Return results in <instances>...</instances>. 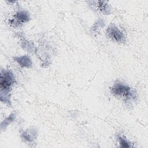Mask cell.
I'll return each mask as SVG.
<instances>
[{"mask_svg":"<svg viewBox=\"0 0 148 148\" xmlns=\"http://www.w3.org/2000/svg\"><path fill=\"white\" fill-rule=\"evenodd\" d=\"M111 91L113 95L117 97H121L126 99L135 98V93L131 90V88L121 83H115L112 87Z\"/></svg>","mask_w":148,"mask_h":148,"instance_id":"2","label":"cell"},{"mask_svg":"<svg viewBox=\"0 0 148 148\" xmlns=\"http://www.w3.org/2000/svg\"><path fill=\"white\" fill-rule=\"evenodd\" d=\"M99 8H100V9L104 12V11H105V12L106 13H108V8H107V4L104 1H99Z\"/></svg>","mask_w":148,"mask_h":148,"instance_id":"8","label":"cell"},{"mask_svg":"<svg viewBox=\"0 0 148 148\" xmlns=\"http://www.w3.org/2000/svg\"><path fill=\"white\" fill-rule=\"evenodd\" d=\"M14 59L21 66L29 68V67H31L32 66L31 60L27 56H20V57H14Z\"/></svg>","mask_w":148,"mask_h":148,"instance_id":"4","label":"cell"},{"mask_svg":"<svg viewBox=\"0 0 148 148\" xmlns=\"http://www.w3.org/2000/svg\"><path fill=\"white\" fill-rule=\"evenodd\" d=\"M107 34L110 38L117 42H124L125 41L124 34L114 25H112L109 27L107 29Z\"/></svg>","mask_w":148,"mask_h":148,"instance_id":"3","label":"cell"},{"mask_svg":"<svg viewBox=\"0 0 148 148\" xmlns=\"http://www.w3.org/2000/svg\"><path fill=\"white\" fill-rule=\"evenodd\" d=\"M16 19L17 22L23 23L27 22L29 19V16L28 12L25 11H19L16 15Z\"/></svg>","mask_w":148,"mask_h":148,"instance_id":"5","label":"cell"},{"mask_svg":"<svg viewBox=\"0 0 148 148\" xmlns=\"http://www.w3.org/2000/svg\"><path fill=\"white\" fill-rule=\"evenodd\" d=\"M14 118H15V114H14V113L11 114L6 119L4 120V121L3 122H2L1 128H2L3 127V128H5L6 127V126H8L10 123H12L14 120Z\"/></svg>","mask_w":148,"mask_h":148,"instance_id":"6","label":"cell"},{"mask_svg":"<svg viewBox=\"0 0 148 148\" xmlns=\"http://www.w3.org/2000/svg\"><path fill=\"white\" fill-rule=\"evenodd\" d=\"M14 82V76L12 72L5 69L1 71L0 77L1 101L10 103L9 92Z\"/></svg>","mask_w":148,"mask_h":148,"instance_id":"1","label":"cell"},{"mask_svg":"<svg viewBox=\"0 0 148 148\" xmlns=\"http://www.w3.org/2000/svg\"><path fill=\"white\" fill-rule=\"evenodd\" d=\"M120 146L122 147H129L131 146L130 143H129L125 139L122 137H119Z\"/></svg>","mask_w":148,"mask_h":148,"instance_id":"7","label":"cell"}]
</instances>
